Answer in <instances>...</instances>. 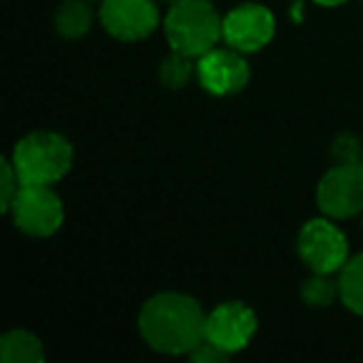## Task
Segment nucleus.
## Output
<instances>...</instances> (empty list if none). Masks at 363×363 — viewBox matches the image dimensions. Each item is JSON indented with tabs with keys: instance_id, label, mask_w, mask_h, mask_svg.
<instances>
[{
	"instance_id": "obj_10",
	"label": "nucleus",
	"mask_w": 363,
	"mask_h": 363,
	"mask_svg": "<svg viewBox=\"0 0 363 363\" xmlns=\"http://www.w3.org/2000/svg\"><path fill=\"white\" fill-rule=\"evenodd\" d=\"M257 316L242 301L219 303L214 311L207 313V338L214 341L227 353H237L249 346L257 333Z\"/></svg>"
},
{
	"instance_id": "obj_15",
	"label": "nucleus",
	"mask_w": 363,
	"mask_h": 363,
	"mask_svg": "<svg viewBox=\"0 0 363 363\" xmlns=\"http://www.w3.org/2000/svg\"><path fill=\"white\" fill-rule=\"evenodd\" d=\"M301 296L308 306L326 308L336 301L338 296V281H331L328 274H313L306 284L301 286Z\"/></svg>"
},
{
	"instance_id": "obj_1",
	"label": "nucleus",
	"mask_w": 363,
	"mask_h": 363,
	"mask_svg": "<svg viewBox=\"0 0 363 363\" xmlns=\"http://www.w3.org/2000/svg\"><path fill=\"white\" fill-rule=\"evenodd\" d=\"M137 323L147 346L169 356L189 353L207 336V313L202 303L177 291L152 296L142 306Z\"/></svg>"
},
{
	"instance_id": "obj_16",
	"label": "nucleus",
	"mask_w": 363,
	"mask_h": 363,
	"mask_svg": "<svg viewBox=\"0 0 363 363\" xmlns=\"http://www.w3.org/2000/svg\"><path fill=\"white\" fill-rule=\"evenodd\" d=\"M0 177H3V179H0V207H3V212H8L13 199H16L18 189L23 187V179H21V174H18L13 160L0 162Z\"/></svg>"
},
{
	"instance_id": "obj_2",
	"label": "nucleus",
	"mask_w": 363,
	"mask_h": 363,
	"mask_svg": "<svg viewBox=\"0 0 363 363\" xmlns=\"http://www.w3.org/2000/svg\"><path fill=\"white\" fill-rule=\"evenodd\" d=\"M164 35L172 50L202 57L224 38V18L209 0H177L164 18Z\"/></svg>"
},
{
	"instance_id": "obj_13",
	"label": "nucleus",
	"mask_w": 363,
	"mask_h": 363,
	"mask_svg": "<svg viewBox=\"0 0 363 363\" xmlns=\"http://www.w3.org/2000/svg\"><path fill=\"white\" fill-rule=\"evenodd\" d=\"M338 296L348 311L363 316V254L343 264L338 277Z\"/></svg>"
},
{
	"instance_id": "obj_14",
	"label": "nucleus",
	"mask_w": 363,
	"mask_h": 363,
	"mask_svg": "<svg viewBox=\"0 0 363 363\" xmlns=\"http://www.w3.org/2000/svg\"><path fill=\"white\" fill-rule=\"evenodd\" d=\"M192 60L194 57L184 55V52L172 50V55H167L160 65V80L164 82L167 87H172V90L184 87L189 82V77H192V72L197 70V65H194Z\"/></svg>"
},
{
	"instance_id": "obj_4",
	"label": "nucleus",
	"mask_w": 363,
	"mask_h": 363,
	"mask_svg": "<svg viewBox=\"0 0 363 363\" xmlns=\"http://www.w3.org/2000/svg\"><path fill=\"white\" fill-rule=\"evenodd\" d=\"M13 222L21 232L30 237H50L62 227L65 209L62 199L50 189V184H26L18 189L11 209Z\"/></svg>"
},
{
	"instance_id": "obj_5",
	"label": "nucleus",
	"mask_w": 363,
	"mask_h": 363,
	"mask_svg": "<svg viewBox=\"0 0 363 363\" xmlns=\"http://www.w3.org/2000/svg\"><path fill=\"white\" fill-rule=\"evenodd\" d=\"M318 207L331 219H351L363 212V162L336 164L316 189Z\"/></svg>"
},
{
	"instance_id": "obj_19",
	"label": "nucleus",
	"mask_w": 363,
	"mask_h": 363,
	"mask_svg": "<svg viewBox=\"0 0 363 363\" xmlns=\"http://www.w3.org/2000/svg\"><path fill=\"white\" fill-rule=\"evenodd\" d=\"M318 6H326V8H336V6H343L346 0H316Z\"/></svg>"
},
{
	"instance_id": "obj_11",
	"label": "nucleus",
	"mask_w": 363,
	"mask_h": 363,
	"mask_svg": "<svg viewBox=\"0 0 363 363\" xmlns=\"http://www.w3.org/2000/svg\"><path fill=\"white\" fill-rule=\"evenodd\" d=\"M0 358L6 363H43L45 351H43V341L30 331L13 328L0 338Z\"/></svg>"
},
{
	"instance_id": "obj_3",
	"label": "nucleus",
	"mask_w": 363,
	"mask_h": 363,
	"mask_svg": "<svg viewBox=\"0 0 363 363\" xmlns=\"http://www.w3.org/2000/svg\"><path fill=\"white\" fill-rule=\"evenodd\" d=\"M13 164L26 184H55L72 164V145L57 132H30L13 150Z\"/></svg>"
},
{
	"instance_id": "obj_7",
	"label": "nucleus",
	"mask_w": 363,
	"mask_h": 363,
	"mask_svg": "<svg viewBox=\"0 0 363 363\" xmlns=\"http://www.w3.org/2000/svg\"><path fill=\"white\" fill-rule=\"evenodd\" d=\"M100 21L112 38L125 43L145 40L160 26L155 0H102Z\"/></svg>"
},
{
	"instance_id": "obj_8",
	"label": "nucleus",
	"mask_w": 363,
	"mask_h": 363,
	"mask_svg": "<svg viewBox=\"0 0 363 363\" xmlns=\"http://www.w3.org/2000/svg\"><path fill=\"white\" fill-rule=\"evenodd\" d=\"M197 77L199 85L212 95H237L249 82V65L244 60V52L234 48H214L199 57Z\"/></svg>"
},
{
	"instance_id": "obj_6",
	"label": "nucleus",
	"mask_w": 363,
	"mask_h": 363,
	"mask_svg": "<svg viewBox=\"0 0 363 363\" xmlns=\"http://www.w3.org/2000/svg\"><path fill=\"white\" fill-rule=\"evenodd\" d=\"M298 254L313 274H333L348 262V244L333 222L311 219L298 232Z\"/></svg>"
},
{
	"instance_id": "obj_20",
	"label": "nucleus",
	"mask_w": 363,
	"mask_h": 363,
	"mask_svg": "<svg viewBox=\"0 0 363 363\" xmlns=\"http://www.w3.org/2000/svg\"><path fill=\"white\" fill-rule=\"evenodd\" d=\"M164 3H169V6H172V3H177V0H164Z\"/></svg>"
},
{
	"instance_id": "obj_9",
	"label": "nucleus",
	"mask_w": 363,
	"mask_h": 363,
	"mask_svg": "<svg viewBox=\"0 0 363 363\" xmlns=\"http://www.w3.org/2000/svg\"><path fill=\"white\" fill-rule=\"evenodd\" d=\"M274 16L259 3H244L224 16V40L239 52H257L274 38Z\"/></svg>"
},
{
	"instance_id": "obj_12",
	"label": "nucleus",
	"mask_w": 363,
	"mask_h": 363,
	"mask_svg": "<svg viewBox=\"0 0 363 363\" xmlns=\"http://www.w3.org/2000/svg\"><path fill=\"white\" fill-rule=\"evenodd\" d=\"M92 26V8L85 0H65L55 11V30L62 38H82Z\"/></svg>"
},
{
	"instance_id": "obj_17",
	"label": "nucleus",
	"mask_w": 363,
	"mask_h": 363,
	"mask_svg": "<svg viewBox=\"0 0 363 363\" xmlns=\"http://www.w3.org/2000/svg\"><path fill=\"white\" fill-rule=\"evenodd\" d=\"M333 160L338 164H353V162H363L361 142L353 135H341L333 142Z\"/></svg>"
},
{
	"instance_id": "obj_18",
	"label": "nucleus",
	"mask_w": 363,
	"mask_h": 363,
	"mask_svg": "<svg viewBox=\"0 0 363 363\" xmlns=\"http://www.w3.org/2000/svg\"><path fill=\"white\" fill-rule=\"evenodd\" d=\"M229 356H232V353H227L224 348H219L217 343L209 341L207 336H204L202 341L189 351V358H192L194 363H222V361H227Z\"/></svg>"
}]
</instances>
